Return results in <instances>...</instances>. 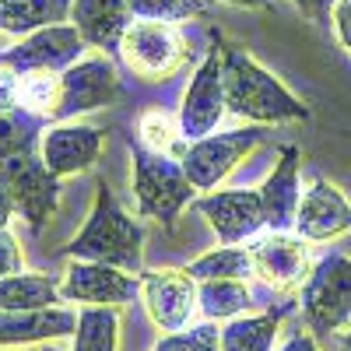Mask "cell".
Instances as JSON below:
<instances>
[{"label":"cell","instance_id":"1","mask_svg":"<svg viewBox=\"0 0 351 351\" xmlns=\"http://www.w3.org/2000/svg\"><path fill=\"white\" fill-rule=\"evenodd\" d=\"M218 46H221L225 95H228L232 116H239L246 123H260V127L309 120V106L299 95H291L271 71H263L246 49L225 43L221 36H218Z\"/></svg>","mask_w":351,"mask_h":351},{"label":"cell","instance_id":"2","mask_svg":"<svg viewBox=\"0 0 351 351\" xmlns=\"http://www.w3.org/2000/svg\"><path fill=\"white\" fill-rule=\"evenodd\" d=\"M71 260H95V263H112L120 271L141 274L144 271V228L137 218H130L112 190L106 183L95 186V204L88 215L84 228L64 246Z\"/></svg>","mask_w":351,"mask_h":351},{"label":"cell","instance_id":"3","mask_svg":"<svg viewBox=\"0 0 351 351\" xmlns=\"http://www.w3.org/2000/svg\"><path fill=\"white\" fill-rule=\"evenodd\" d=\"M130 186L141 218H155L165 228L176 225L180 211L197 197V186L186 180L180 158L155 155L144 144H130Z\"/></svg>","mask_w":351,"mask_h":351},{"label":"cell","instance_id":"4","mask_svg":"<svg viewBox=\"0 0 351 351\" xmlns=\"http://www.w3.org/2000/svg\"><path fill=\"white\" fill-rule=\"evenodd\" d=\"M120 95H123L120 74H116L109 53L81 56L77 64H71L67 71L56 74V92H53L46 120L49 123H67V120H74V116L112 106Z\"/></svg>","mask_w":351,"mask_h":351},{"label":"cell","instance_id":"5","mask_svg":"<svg viewBox=\"0 0 351 351\" xmlns=\"http://www.w3.org/2000/svg\"><path fill=\"white\" fill-rule=\"evenodd\" d=\"M302 313L313 334L330 337L351 324V260L330 253L313 263V274L302 285Z\"/></svg>","mask_w":351,"mask_h":351},{"label":"cell","instance_id":"6","mask_svg":"<svg viewBox=\"0 0 351 351\" xmlns=\"http://www.w3.org/2000/svg\"><path fill=\"white\" fill-rule=\"evenodd\" d=\"M186 39L176 28V21H148L137 18L130 21V28L123 32L120 43V60L127 64V71H134L144 81H165L186 64Z\"/></svg>","mask_w":351,"mask_h":351},{"label":"cell","instance_id":"7","mask_svg":"<svg viewBox=\"0 0 351 351\" xmlns=\"http://www.w3.org/2000/svg\"><path fill=\"white\" fill-rule=\"evenodd\" d=\"M0 186L11 193L14 215H21L32 232H43L60 208V176L49 172L39 148L0 162Z\"/></svg>","mask_w":351,"mask_h":351},{"label":"cell","instance_id":"8","mask_svg":"<svg viewBox=\"0 0 351 351\" xmlns=\"http://www.w3.org/2000/svg\"><path fill=\"white\" fill-rule=\"evenodd\" d=\"M263 134L260 127H239V130H225V134H208L200 141H190L186 152L180 158L186 180L197 186V190H218L232 169L239 162H246L260 144H263Z\"/></svg>","mask_w":351,"mask_h":351},{"label":"cell","instance_id":"9","mask_svg":"<svg viewBox=\"0 0 351 351\" xmlns=\"http://www.w3.org/2000/svg\"><path fill=\"white\" fill-rule=\"evenodd\" d=\"M180 127L186 141H200L221 127V120L228 116V95H225V71H221V46L218 36L211 32V49L204 56V64L197 67V74L190 77L186 92H183V106H180Z\"/></svg>","mask_w":351,"mask_h":351},{"label":"cell","instance_id":"10","mask_svg":"<svg viewBox=\"0 0 351 351\" xmlns=\"http://www.w3.org/2000/svg\"><path fill=\"white\" fill-rule=\"evenodd\" d=\"M84 39L74 25H46L32 36H21L11 49H0V67L14 74H60L84 56Z\"/></svg>","mask_w":351,"mask_h":351},{"label":"cell","instance_id":"11","mask_svg":"<svg viewBox=\"0 0 351 351\" xmlns=\"http://www.w3.org/2000/svg\"><path fill=\"white\" fill-rule=\"evenodd\" d=\"M141 299H144V309H148L152 324L165 334L186 330L200 309L197 278H190L186 267L141 271Z\"/></svg>","mask_w":351,"mask_h":351},{"label":"cell","instance_id":"12","mask_svg":"<svg viewBox=\"0 0 351 351\" xmlns=\"http://www.w3.org/2000/svg\"><path fill=\"white\" fill-rule=\"evenodd\" d=\"M60 295L84 306H123L141 295V274L120 271L112 263L71 260V267L60 278Z\"/></svg>","mask_w":351,"mask_h":351},{"label":"cell","instance_id":"13","mask_svg":"<svg viewBox=\"0 0 351 351\" xmlns=\"http://www.w3.org/2000/svg\"><path fill=\"white\" fill-rule=\"evenodd\" d=\"M253 274L274 291H302L306 278L313 274V256L302 236L291 232H267L253 239Z\"/></svg>","mask_w":351,"mask_h":351},{"label":"cell","instance_id":"14","mask_svg":"<svg viewBox=\"0 0 351 351\" xmlns=\"http://www.w3.org/2000/svg\"><path fill=\"white\" fill-rule=\"evenodd\" d=\"M197 211L208 218L211 232L225 246L256 239V232L267 228L260 190H211L197 200Z\"/></svg>","mask_w":351,"mask_h":351},{"label":"cell","instance_id":"15","mask_svg":"<svg viewBox=\"0 0 351 351\" xmlns=\"http://www.w3.org/2000/svg\"><path fill=\"white\" fill-rule=\"evenodd\" d=\"M106 148V130L88 123H49L39 141V155L53 176H81L88 172Z\"/></svg>","mask_w":351,"mask_h":351},{"label":"cell","instance_id":"16","mask_svg":"<svg viewBox=\"0 0 351 351\" xmlns=\"http://www.w3.org/2000/svg\"><path fill=\"white\" fill-rule=\"evenodd\" d=\"M344 232H351L348 197L327 180H313L299 200L295 236H302L306 243H330V239H341Z\"/></svg>","mask_w":351,"mask_h":351},{"label":"cell","instance_id":"17","mask_svg":"<svg viewBox=\"0 0 351 351\" xmlns=\"http://www.w3.org/2000/svg\"><path fill=\"white\" fill-rule=\"evenodd\" d=\"M299 165H302V152L295 144H285L274 172L263 180L260 197H263V218H267L271 232H291L295 228V215H299V200H302V186H299Z\"/></svg>","mask_w":351,"mask_h":351},{"label":"cell","instance_id":"18","mask_svg":"<svg viewBox=\"0 0 351 351\" xmlns=\"http://www.w3.org/2000/svg\"><path fill=\"white\" fill-rule=\"evenodd\" d=\"M130 18V0H74L71 4V25L99 53H120Z\"/></svg>","mask_w":351,"mask_h":351},{"label":"cell","instance_id":"19","mask_svg":"<svg viewBox=\"0 0 351 351\" xmlns=\"http://www.w3.org/2000/svg\"><path fill=\"white\" fill-rule=\"evenodd\" d=\"M77 330V313L64 306L49 309H25L4 313L0 309V348H25V344H46L56 337H67Z\"/></svg>","mask_w":351,"mask_h":351},{"label":"cell","instance_id":"20","mask_svg":"<svg viewBox=\"0 0 351 351\" xmlns=\"http://www.w3.org/2000/svg\"><path fill=\"white\" fill-rule=\"evenodd\" d=\"M60 295V278L53 274H4L0 278V309L4 313H25V309H49Z\"/></svg>","mask_w":351,"mask_h":351},{"label":"cell","instance_id":"21","mask_svg":"<svg viewBox=\"0 0 351 351\" xmlns=\"http://www.w3.org/2000/svg\"><path fill=\"white\" fill-rule=\"evenodd\" d=\"M74 0H0V32L32 36L46 25H60Z\"/></svg>","mask_w":351,"mask_h":351},{"label":"cell","instance_id":"22","mask_svg":"<svg viewBox=\"0 0 351 351\" xmlns=\"http://www.w3.org/2000/svg\"><path fill=\"white\" fill-rule=\"evenodd\" d=\"M197 295H200V313L204 319H239L253 306V291L246 278H208L197 281Z\"/></svg>","mask_w":351,"mask_h":351},{"label":"cell","instance_id":"23","mask_svg":"<svg viewBox=\"0 0 351 351\" xmlns=\"http://www.w3.org/2000/svg\"><path fill=\"white\" fill-rule=\"evenodd\" d=\"M285 306L267 309L260 316H239L228 319V327H221V351H271L278 327H281Z\"/></svg>","mask_w":351,"mask_h":351},{"label":"cell","instance_id":"24","mask_svg":"<svg viewBox=\"0 0 351 351\" xmlns=\"http://www.w3.org/2000/svg\"><path fill=\"white\" fill-rule=\"evenodd\" d=\"M74 351H120V306H84L77 313Z\"/></svg>","mask_w":351,"mask_h":351},{"label":"cell","instance_id":"25","mask_svg":"<svg viewBox=\"0 0 351 351\" xmlns=\"http://www.w3.org/2000/svg\"><path fill=\"white\" fill-rule=\"evenodd\" d=\"M46 127L49 123L43 120V116L25 109V106L0 109V162H8L14 155H25V152H36Z\"/></svg>","mask_w":351,"mask_h":351},{"label":"cell","instance_id":"26","mask_svg":"<svg viewBox=\"0 0 351 351\" xmlns=\"http://www.w3.org/2000/svg\"><path fill=\"white\" fill-rule=\"evenodd\" d=\"M137 134L141 144L155 155H169V158H183L186 152V137L180 127V116H169L165 109H144L141 120H137Z\"/></svg>","mask_w":351,"mask_h":351},{"label":"cell","instance_id":"27","mask_svg":"<svg viewBox=\"0 0 351 351\" xmlns=\"http://www.w3.org/2000/svg\"><path fill=\"white\" fill-rule=\"evenodd\" d=\"M190 278L208 281V278H250L253 274V253L250 246H218L211 253L197 256L193 263H186Z\"/></svg>","mask_w":351,"mask_h":351},{"label":"cell","instance_id":"28","mask_svg":"<svg viewBox=\"0 0 351 351\" xmlns=\"http://www.w3.org/2000/svg\"><path fill=\"white\" fill-rule=\"evenodd\" d=\"M152 351H221V330L215 319H204L197 327L165 334Z\"/></svg>","mask_w":351,"mask_h":351},{"label":"cell","instance_id":"29","mask_svg":"<svg viewBox=\"0 0 351 351\" xmlns=\"http://www.w3.org/2000/svg\"><path fill=\"white\" fill-rule=\"evenodd\" d=\"M130 14L148 21H186L204 14V0H130Z\"/></svg>","mask_w":351,"mask_h":351},{"label":"cell","instance_id":"30","mask_svg":"<svg viewBox=\"0 0 351 351\" xmlns=\"http://www.w3.org/2000/svg\"><path fill=\"white\" fill-rule=\"evenodd\" d=\"M21 271V246L11 228H0V278Z\"/></svg>","mask_w":351,"mask_h":351},{"label":"cell","instance_id":"31","mask_svg":"<svg viewBox=\"0 0 351 351\" xmlns=\"http://www.w3.org/2000/svg\"><path fill=\"white\" fill-rule=\"evenodd\" d=\"M330 25H334L337 43L351 53V0H337L334 11H330Z\"/></svg>","mask_w":351,"mask_h":351},{"label":"cell","instance_id":"32","mask_svg":"<svg viewBox=\"0 0 351 351\" xmlns=\"http://www.w3.org/2000/svg\"><path fill=\"white\" fill-rule=\"evenodd\" d=\"M21 106V74L0 67V109Z\"/></svg>","mask_w":351,"mask_h":351},{"label":"cell","instance_id":"33","mask_svg":"<svg viewBox=\"0 0 351 351\" xmlns=\"http://www.w3.org/2000/svg\"><path fill=\"white\" fill-rule=\"evenodd\" d=\"M291 4L299 8L302 18H309V21H316V25H324V21H330V11H334L337 0H291Z\"/></svg>","mask_w":351,"mask_h":351},{"label":"cell","instance_id":"34","mask_svg":"<svg viewBox=\"0 0 351 351\" xmlns=\"http://www.w3.org/2000/svg\"><path fill=\"white\" fill-rule=\"evenodd\" d=\"M278 351H319V348H316V337H313L309 330H302V327H299L295 334H291V337L278 348Z\"/></svg>","mask_w":351,"mask_h":351},{"label":"cell","instance_id":"35","mask_svg":"<svg viewBox=\"0 0 351 351\" xmlns=\"http://www.w3.org/2000/svg\"><path fill=\"white\" fill-rule=\"evenodd\" d=\"M11 215H14V204H11V193L0 186V228L11 225Z\"/></svg>","mask_w":351,"mask_h":351},{"label":"cell","instance_id":"36","mask_svg":"<svg viewBox=\"0 0 351 351\" xmlns=\"http://www.w3.org/2000/svg\"><path fill=\"white\" fill-rule=\"evenodd\" d=\"M221 4H232V8H271V0H221Z\"/></svg>","mask_w":351,"mask_h":351},{"label":"cell","instance_id":"37","mask_svg":"<svg viewBox=\"0 0 351 351\" xmlns=\"http://www.w3.org/2000/svg\"><path fill=\"white\" fill-rule=\"evenodd\" d=\"M341 351H351V327H348V334L341 337Z\"/></svg>","mask_w":351,"mask_h":351},{"label":"cell","instance_id":"38","mask_svg":"<svg viewBox=\"0 0 351 351\" xmlns=\"http://www.w3.org/2000/svg\"><path fill=\"white\" fill-rule=\"evenodd\" d=\"M43 351H60V348H49V344H46V348H43Z\"/></svg>","mask_w":351,"mask_h":351}]
</instances>
